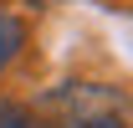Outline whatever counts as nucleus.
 <instances>
[{
	"label": "nucleus",
	"instance_id": "obj_1",
	"mask_svg": "<svg viewBox=\"0 0 133 128\" xmlns=\"http://www.w3.org/2000/svg\"><path fill=\"white\" fill-rule=\"evenodd\" d=\"M41 108L56 118V128H128L133 108L108 82H62L41 97Z\"/></svg>",
	"mask_w": 133,
	"mask_h": 128
},
{
	"label": "nucleus",
	"instance_id": "obj_2",
	"mask_svg": "<svg viewBox=\"0 0 133 128\" xmlns=\"http://www.w3.org/2000/svg\"><path fill=\"white\" fill-rule=\"evenodd\" d=\"M26 46V26H21V16H10V10H0V72L16 62V51Z\"/></svg>",
	"mask_w": 133,
	"mask_h": 128
},
{
	"label": "nucleus",
	"instance_id": "obj_3",
	"mask_svg": "<svg viewBox=\"0 0 133 128\" xmlns=\"http://www.w3.org/2000/svg\"><path fill=\"white\" fill-rule=\"evenodd\" d=\"M0 128H46V123H41L31 108H21V103H5V97H0Z\"/></svg>",
	"mask_w": 133,
	"mask_h": 128
}]
</instances>
